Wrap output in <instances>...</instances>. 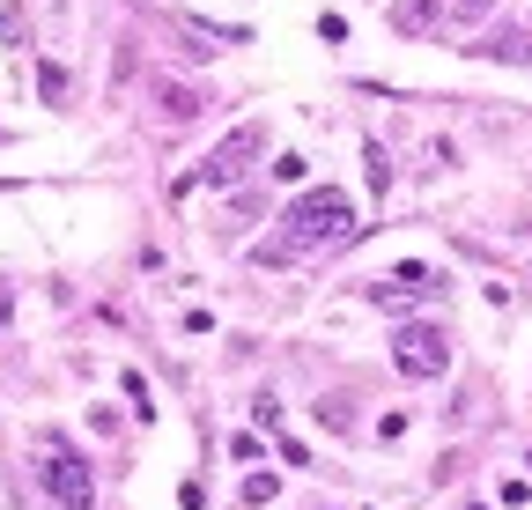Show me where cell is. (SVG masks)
Instances as JSON below:
<instances>
[{
    "mask_svg": "<svg viewBox=\"0 0 532 510\" xmlns=\"http://www.w3.org/2000/svg\"><path fill=\"white\" fill-rule=\"evenodd\" d=\"M281 222H289L281 237L252 244L259 267H289V259H303L311 244L348 237V230H355V207H348V193H340V185H311V193H296V200H289V215H281Z\"/></svg>",
    "mask_w": 532,
    "mask_h": 510,
    "instance_id": "obj_1",
    "label": "cell"
},
{
    "mask_svg": "<svg viewBox=\"0 0 532 510\" xmlns=\"http://www.w3.org/2000/svg\"><path fill=\"white\" fill-rule=\"evenodd\" d=\"M37 481H45V496L60 510H89L97 503V474H89V459L60 437H45V459H37Z\"/></svg>",
    "mask_w": 532,
    "mask_h": 510,
    "instance_id": "obj_2",
    "label": "cell"
},
{
    "mask_svg": "<svg viewBox=\"0 0 532 510\" xmlns=\"http://www.w3.org/2000/svg\"><path fill=\"white\" fill-rule=\"evenodd\" d=\"M259 156H266V126H259V119H244L237 134H222L215 148H207L200 185H215V193H222V185H237V178H244V170H252Z\"/></svg>",
    "mask_w": 532,
    "mask_h": 510,
    "instance_id": "obj_3",
    "label": "cell"
},
{
    "mask_svg": "<svg viewBox=\"0 0 532 510\" xmlns=\"http://www.w3.org/2000/svg\"><path fill=\"white\" fill-rule=\"evenodd\" d=\"M392 363H399V377H444L451 370V333L444 326H399Z\"/></svg>",
    "mask_w": 532,
    "mask_h": 510,
    "instance_id": "obj_4",
    "label": "cell"
},
{
    "mask_svg": "<svg viewBox=\"0 0 532 510\" xmlns=\"http://www.w3.org/2000/svg\"><path fill=\"white\" fill-rule=\"evenodd\" d=\"M407 296H444V274H436V267H422V259H407V267H392V281H385V289H377V304H407Z\"/></svg>",
    "mask_w": 532,
    "mask_h": 510,
    "instance_id": "obj_5",
    "label": "cell"
},
{
    "mask_svg": "<svg viewBox=\"0 0 532 510\" xmlns=\"http://www.w3.org/2000/svg\"><path fill=\"white\" fill-rule=\"evenodd\" d=\"M451 15V0H392V30L399 37H429Z\"/></svg>",
    "mask_w": 532,
    "mask_h": 510,
    "instance_id": "obj_6",
    "label": "cell"
},
{
    "mask_svg": "<svg viewBox=\"0 0 532 510\" xmlns=\"http://www.w3.org/2000/svg\"><path fill=\"white\" fill-rule=\"evenodd\" d=\"M200 104H207V97H200L193 82H156V111H163L170 126H193V119H200Z\"/></svg>",
    "mask_w": 532,
    "mask_h": 510,
    "instance_id": "obj_7",
    "label": "cell"
},
{
    "mask_svg": "<svg viewBox=\"0 0 532 510\" xmlns=\"http://www.w3.org/2000/svg\"><path fill=\"white\" fill-rule=\"evenodd\" d=\"M0 45H23V0H0Z\"/></svg>",
    "mask_w": 532,
    "mask_h": 510,
    "instance_id": "obj_8",
    "label": "cell"
},
{
    "mask_svg": "<svg viewBox=\"0 0 532 510\" xmlns=\"http://www.w3.org/2000/svg\"><path fill=\"white\" fill-rule=\"evenodd\" d=\"M37 97H52V104H60V97H67V67H52V60L37 67Z\"/></svg>",
    "mask_w": 532,
    "mask_h": 510,
    "instance_id": "obj_9",
    "label": "cell"
},
{
    "mask_svg": "<svg viewBox=\"0 0 532 510\" xmlns=\"http://www.w3.org/2000/svg\"><path fill=\"white\" fill-rule=\"evenodd\" d=\"M363 163H370V193H385V185H392V163H385V148H363Z\"/></svg>",
    "mask_w": 532,
    "mask_h": 510,
    "instance_id": "obj_10",
    "label": "cell"
},
{
    "mask_svg": "<svg viewBox=\"0 0 532 510\" xmlns=\"http://www.w3.org/2000/svg\"><path fill=\"white\" fill-rule=\"evenodd\" d=\"M274 496H281L274 474H252V481H244V503H274Z\"/></svg>",
    "mask_w": 532,
    "mask_h": 510,
    "instance_id": "obj_11",
    "label": "cell"
},
{
    "mask_svg": "<svg viewBox=\"0 0 532 510\" xmlns=\"http://www.w3.org/2000/svg\"><path fill=\"white\" fill-rule=\"evenodd\" d=\"M318 422H326V429H348L355 407H348V400H326V407H318Z\"/></svg>",
    "mask_w": 532,
    "mask_h": 510,
    "instance_id": "obj_12",
    "label": "cell"
},
{
    "mask_svg": "<svg viewBox=\"0 0 532 510\" xmlns=\"http://www.w3.org/2000/svg\"><path fill=\"white\" fill-rule=\"evenodd\" d=\"M488 8H496V0H451V23H481Z\"/></svg>",
    "mask_w": 532,
    "mask_h": 510,
    "instance_id": "obj_13",
    "label": "cell"
},
{
    "mask_svg": "<svg viewBox=\"0 0 532 510\" xmlns=\"http://www.w3.org/2000/svg\"><path fill=\"white\" fill-rule=\"evenodd\" d=\"M274 178L281 185H303V156H274Z\"/></svg>",
    "mask_w": 532,
    "mask_h": 510,
    "instance_id": "obj_14",
    "label": "cell"
},
{
    "mask_svg": "<svg viewBox=\"0 0 532 510\" xmlns=\"http://www.w3.org/2000/svg\"><path fill=\"white\" fill-rule=\"evenodd\" d=\"M252 422L259 429H281V400H252Z\"/></svg>",
    "mask_w": 532,
    "mask_h": 510,
    "instance_id": "obj_15",
    "label": "cell"
},
{
    "mask_svg": "<svg viewBox=\"0 0 532 510\" xmlns=\"http://www.w3.org/2000/svg\"><path fill=\"white\" fill-rule=\"evenodd\" d=\"M473 510H488V503H473Z\"/></svg>",
    "mask_w": 532,
    "mask_h": 510,
    "instance_id": "obj_16",
    "label": "cell"
},
{
    "mask_svg": "<svg viewBox=\"0 0 532 510\" xmlns=\"http://www.w3.org/2000/svg\"><path fill=\"white\" fill-rule=\"evenodd\" d=\"M525 466H532V451H525Z\"/></svg>",
    "mask_w": 532,
    "mask_h": 510,
    "instance_id": "obj_17",
    "label": "cell"
}]
</instances>
